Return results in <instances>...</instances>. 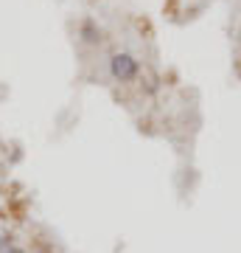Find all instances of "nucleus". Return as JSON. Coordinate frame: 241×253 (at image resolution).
Wrapping results in <instances>:
<instances>
[{
  "label": "nucleus",
  "mask_w": 241,
  "mask_h": 253,
  "mask_svg": "<svg viewBox=\"0 0 241 253\" xmlns=\"http://www.w3.org/2000/svg\"><path fill=\"white\" fill-rule=\"evenodd\" d=\"M109 73L115 82H135L140 79V62L129 51H115L109 56Z\"/></svg>",
  "instance_id": "f257e3e1"
},
{
  "label": "nucleus",
  "mask_w": 241,
  "mask_h": 253,
  "mask_svg": "<svg viewBox=\"0 0 241 253\" xmlns=\"http://www.w3.org/2000/svg\"><path fill=\"white\" fill-rule=\"evenodd\" d=\"M81 40H84L87 45H96V42L101 40V31L96 28L93 20H84V23H81Z\"/></svg>",
  "instance_id": "f03ea898"
},
{
  "label": "nucleus",
  "mask_w": 241,
  "mask_h": 253,
  "mask_svg": "<svg viewBox=\"0 0 241 253\" xmlns=\"http://www.w3.org/2000/svg\"><path fill=\"white\" fill-rule=\"evenodd\" d=\"M0 253H26L23 248H17V245H9V248H3Z\"/></svg>",
  "instance_id": "7ed1b4c3"
}]
</instances>
